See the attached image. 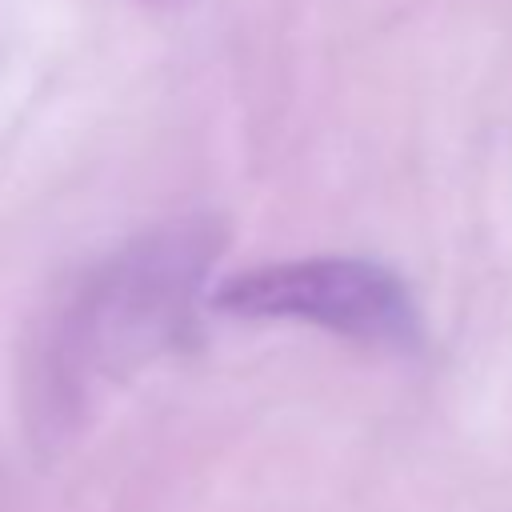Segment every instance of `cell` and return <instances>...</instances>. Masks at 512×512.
<instances>
[{"instance_id":"obj_1","label":"cell","mask_w":512,"mask_h":512,"mask_svg":"<svg viewBox=\"0 0 512 512\" xmlns=\"http://www.w3.org/2000/svg\"><path fill=\"white\" fill-rule=\"evenodd\" d=\"M212 308L256 320H304L384 348H408L420 332L404 280L360 256H308L244 268L212 292Z\"/></svg>"}]
</instances>
